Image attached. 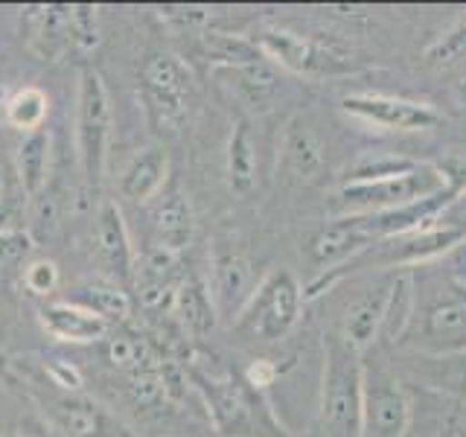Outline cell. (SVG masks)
I'll list each match as a JSON object with an SVG mask.
<instances>
[{
	"label": "cell",
	"mask_w": 466,
	"mask_h": 437,
	"mask_svg": "<svg viewBox=\"0 0 466 437\" xmlns=\"http://www.w3.org/2000/svg\"><path fill=\"white\" fill-rule=\"evenodd\" d=\"M463 228H466V222H463Z\"/></svg>",
	"instance_id": "836d02e7"
},
{
	"label": "cell",
	"mask_w": 466,
	"mask_h": 437,
	"mask_svg": "<svg viewBox=\"0 0 466 437\" xmlns=\"http://www.w3.org/2000/svg\"><path fill=\"white\" fill-rule=\"evenodd\" d=\"M318 417L329 437H361L364 356L341 339V332L324 335V373H320Z\"/></svg>",
	"instance_id": "3957f363"
},
{
	"label": "cell",
	"mask_w": 466,
	"mask_h": 437,
	"mask_svg": "<svg viewBox=\"0 0 466 437\" xmlns=\"http://www.w3.org/2000/svg\"><path fill=\"white\" fill-rule=\"evenodd\" d=\"M140 97L155 128H181L196 97L193 70L175 53H152L140 67Z\"/></svg>",
	"instance_id": "5b68a950"
},
{
	"label": "cell",
	"mask_w": 466,
	"mask_h": 437,
	"mask_svg": "<svg viewBox=\"0 0 466 437\" xmlns=\"http://www.w3.org/2000/svg\"><path fill=\"white\" fill-rule=\"evenodd\" d=\"M228 184L233 193L248 196L257 187L259 175V152H257V137L248 120H239L233 126L228 137Z\"/></svg>",
	"instance_id": "7402d4cb"
},
{
	"label": "cell",
	"mask_w": 466,
	"mask_h": 437,
	"mask_svg": "<svg viewBox=\"0 0 466 437\" xmlns=\"http://www.w3.org/2000/svg\"><path fill=\"white\" fill-rule=\"evenodd\" d=\"M9 320H12V306H9V300L4 295V289H0V335H6Z\"/></svg>",
	"instance_id": "f546056e"
},
{
	"label": "cell",
	"mask_w": 466,
	"mask_h": 437,
	"mask_svg": "<svg viewBox=\"0 0 466 437\" xmlns=\"http://www.w3.org/2000/svg\"><path fill=\"white\" fill-rule=\"evenodd\" d=\"M47 111H50V99L47 94L41 91L35 85H26L21 91H15L6 102V123L12 128L24 131H38L44 128V120H47Z\"/></svg>",
	"instance_id": "484cf974"
},
{
	"label": "cell",
	"mask_w": 466,
	"mask_h": 437,
	"mask_svg": "<svg viewBox=\"0 0 466 437\" xmlns=\"http://www.w3.org/2000/svg\"><path fill=\"white\" fill-rule=\"evenodd\" d=\"M26 50L38 62H56L73 47L70 6H38L24 15Z\"/></svg>",
	"instance_id": "ac0fdd59"
},
{
	"label": "cell",
	"mask_w": 466,
	"mask_h": 437,
	"mask_svg": "<svg viewBox=\"0 0 466 437\" xmlns=\"http://www.w3.org/2000/svg\"><path fill=\"white\" fill-rule=\"evenodd\" d=\"M0 437H21V434H9V432H0Z\"/></svg>",
	"instance_id": "d6a6232c"
},
{
	"label": "cell",
	"mask_w": 466,
	"mask_h": 437,
	"mask_svg": "<svg viewBox=\"0 0 466 437\" xmlns=\"http://www.w3.org/2000/svg\"><path fill=\"white\" fill-rule=\"evenodd\" d=\"M169 184V155L164 146H146L128 160L120 175V196L146 204Z\"/></svg>",
	"instance_id": "ffe728a7"
},
{
	"label": "cell",
	"mask_w": 466,
	"mask_h": 437,
	"mask_svg": "<svg viewBox=\"0 0 466 437\" xmlns=\"http://www.w3.org/2000/svg\"><path fill=\"white\" fill-rule=\"evenodd\" d=\"M254 44L271 65L303 79H332L356 70V65L347 62L344 56L312 38L289 33V29H259L254 36Z\"/></svg>",
	"instance_id": "ba28073f"
},
{
	"label": "cell",
	"mask_w": 466,
	"mask_h": 437,
	"mask_svg": "<svg viewBox=\"0 0 466 437\" xmlns=\"http://www.w3.org/2000/svg\"><path fill=\"white\" fill-rule=\"evenodd\" d=\"M344 114L356 117V120L385 128V131H429L443 123V114L437 111L431 102L405 99L393 94H350L341 102Z\"/></svg>",
	"instance_id": "30bf717a"
},
{
	"label": "cell",
	"mask_w": 466,
	"mask_h": 437,
	"mask_svg": "<svg viewBox=\"0 0 466 437\" xmlns=\"http://www.w3.org/2000/svg\"><path fill=\"white\" fill-rule=\"evenodd\" d=\"M50 175V131L38 128L24 135L18 146V178L26 198H38Z\"/></svg>",
	"instance_id": "cb8c5ba5"
},
{
	"label": "cell",
	"mask_w": 466,
	"mask_h": 437,
	"mask_svg": "<svg viewBox=\"0 0 466 437\" xmlns=\"http://www.w3.org/2000/svg\"><path fill=\"white\" fill-rule=\"evenodd\" d=\"M44 414L58 437H131L116 417L85 393H53L44 402Z\"/></svg>",
	"instance_id": "7c38bea8"
},
{
	"label": "cell",
	"mask_w": 466,
	"mask_h": 437,
	"mask_svg": "<svg viewBox=\"0 0 466 437\" xmlns=\"http://www.w3.org/2000/svg\"><path fill=\"white\" fill-rule=\"evenodd\" d=\"M458 94H461V99H463V102H466V79H463V82H461V87H458Z\"/></svg>",
	"instance_id": "1f68e13d"
},
{
	"label": "cell",
	"mask_w": 466,
	"mask_h": 437,
	"mask_svg": "<svg viewBox=\"0 0 466 437\" xmlns=\"http://www.w3.org/2000/svg\"><path fill=\"white\" fill-rule=\"evenodd\" d=\"M451 184L443 167L426 164V160H405L402 167L368 181H344L332 196V208L339 216H370L390 213L420 204L446 193Z\"/></svg>",
	"instance_id": "7a4b0ae2"
},
{
	"label": "cell",
	"mask_w": 466,
	"mask_h": 437,
	"mask_svg": "<svg viewBox=\"0 0 466 437\" xmlns=\"http://www.w3.org/2000/svg\"><path fill=\"white\" fill-rule=\"evenodd\" d=\"M58 280H62V277H58V266L53 259H33V262H26L21 271L24 289L33 298H44V300H50V295L58 289Z\"/></svg>",
	"instance_id": "83f0119b"
},
{
	"label": "cell",
	"mask_w": 466,
	"mask_h": 437,
	"mask_svg": "<svg viewBox=\"0 0 466 437\" xmlns=\"http://www.w3.org/2000/svg\"><path fill=\"white\" fill-rule=\"evenodd\" d=\"M4 196H6V178H4V167H0V204H4Z\"/></svg>",
	"instance_id": "4dcf8cb0"
},
{
	"label": "cell",
	"mask_w": 466,
	"mask_h": 437,
	"mask_svg": "<svg viewBox=\"0 0 466 437\" xmlns=\"http://www.w3.org/2000/svg\"><path fill=\"white\" fill-rule=\"evenodd\" d=\"M169 312L184 327V332H189L193 339H204V335L216 327V318H218L208 283L198 280V277H184L178 283V289H175V295H172Z\"/></svg>",
	"instance_id": "44dd1931"
},
{
	"label": "cell",
	"mask_w": 466,
	"mask_h": 437,
	"mask_svg": "<svg viewBox=\"0 0 466 437\" xmlns=\"http://www.w3.org/2000/svg\"><path fill=\"white\" fill-rule=\"evenodd\" d=\"M218 73L228 79V87L233 91L242 106L248 108H266L280 94V73L268 62L266 56L248 58V62L225 65Z\"/></svg>",
	"instance_id": "d6986e66"
},
{
	"label": "cell",
	"mask_w": 466,
	"mask_h": 437,
	"mask_svg": "<svg viewBox=\"0 0 466 437\" xmlns=\"http://www.w3.org/2000/svg\"><path fill=\"white\" fill-rule=\"evenodd\" d=\"M400 274L402 271H388L379 280H373L368 289H361L359 295L347 303L344 318H341V339L356 347L359 353H370L376 347V341L382 339L390 306H393V295H397L400 286Z\"/></svg>",
	"instance_id": "8fae6325"
},
{
	"label": "cell",
	"mask_w": 466,
	"mask_h": 437,
	"mask_svg": "<svg viewBox=\"0 0 466 437\" xmlns=\"http://www.w3.org/2000/svg\"><path fill=\"white\" fill-rule=\"evenodd\" d=\"M38 320L47 335L67 344H96L106 341L114 330L106 318H99L76 300H44L38 306Z\"/></svg>",
	"instance_id": "2e32d148"
},
{
	"label": "cell",
	"mask_w": 466,
	"mask_h": 437,
	"mask_svg": "<svg viewBox=\"0 0 466 437\" xmlns=\"http://www.w3.org/2000/svg\"><path fill=\"white\" fill-rule=\"evenodd\" d=\"M405 339H414L417 344L434 350L466 347V283L446 280L443 286H437V295H431L422 306L414 300L411 327H408Z\"/></svg>",
	"instance_id": "9c48e42d"
},
{
	"label": "cell",
	"mask_w": 466,
	"mask_h": 437,
	"mask_svg": "<svg viewBox=\"0 0 466 437\" xmlns=\"http://www.w3.org/2000/svg\"><path fill=\"white\" fill-rule=\"evenodd\" d=\"M70 33H73V47H76L79 53H91L99 44L96 9L70 6Z\"/></svg>",
	"instance_id": "f1b7e54d"
},
{
	"label": "cell",
	"mask_w": 466,
	"mask_h": 437,
	"mask_svg": "<svg viewBox=\"0 0 466 437\" xmlns=\"http://www.w3.org/2000/svg\"><path fill=\"white\" fill-rule=\"evenodd\" d=\"M262 277L254 274L251 259L239 251H213L210 257V274H208V291L213 298L216 315L225 320H237L245 303L251 300Z\"/></svg>",
	"instance_id": "4fadbf2b"
},
{
	"label": "cell",
	"mask_w": 466,
	"mask_h": 437,
	"mask_svg": "<svg viewBox=\"0 0 466 437\" xmlns=\"http://www.w3.org/2000/svg\"><path fill=\"white\" fill-rule=\"evenodd\" d=\"M94 230H96V254H99V262L108 271V280L128 289L131 283H135L137 257H135V248H131L126 218L114 201L99 204Z\"/></svg>",
	"instance_id": "9a60e30c"
},
{
	"label": "cell",
	"mask_w": 466,
	"mask_h": 437,
	"mask_svg": "<svg viewBox=\"0 0 466 437\" xmlns=\"http://www.w3.org/2000/svg\"><path fill=\"white\" fill-rule=\"evenodd\" d=\"M187 379L201 393L213 429L222 437H289L262 391L251 388L242 373L225 368L218 359L193 356Z\"/></svg>",
	"instance_id": "6da1fadb"
},
{
	"label": "cell",
	"mask_w": 466,
	"mask_h": 437,
	"mask_svg": "<svg viewBox=\"0 0 466 437\" xmlns=\"http://www.w3.org/2000/svg\"><path fill=\"white\" fill-rule=\"evenodd\" d=\"M280 160L291 178L312 184L327 169V143L309 120L295 117V120H289V126L283 131Z\"/></svg>",
	"instance_id": "e0dca14e"
},
{
	"label": "cell",
	"mask_w": 466,
	"mask_h": 437,
	"mask_svg": "<svg viewBox=\"0 0 466 437\" xmlns=\"http://www.w3.org/2000/svg\"><path fill=\"white\" fill-rule=\"evenodd\" d=\"M106 361L111 364L114 371H120L123 376L140 373L146 368H155L157 353L149 347V341L143 335L131 332V330H111L106 335Z\"/></svg>",
	"instance_id": "d4e9b609"
},
{
	"label": "cell",
	"mask_w": 466,
	"mask_h": 437,
	"mask_svg": "<svg viewBox=\"0 0 466 437\" xmlns=\"http://www.w3.org/2000/svg\"><path fill=\"white\" fill-rule=\"evenodd\" d=\"M303 306L306 295L298 277L286 269H274L262 277L251 300L245 303V310L230 327L242 341L277 344L298 327Z\"/></svg>",
	"instance_id": "277c9868"
},
{
	"label": "cell",
	"mask_w": 466,
	"mask_h": 437,
	"mask_svg": "<svg viewBox=\"0 0 466 437\" xmlns=\"http://www.w3.org/2000/svg\"><path fill=\"white\" fill-rule=\"evenodd\" d=\"M426 58L431 65H441V67L466 62V18L451 24L446 33L426 50Z\"/></svg>",
	"instance_id": "4316f807"
},
{
	"label": "cell",
	"mask_w": 466,
	"mask_h": 437,
	"mask_svg": "<svg viewBox=\"0 0 466 437\" xmlns=\"http://www.w3.org/2000/svg\"><path fill=\"white\" fill-rule=\"evenodd\" d=\"M411 397L402 379L382 359L364 356V422L361 437H408Z\"/></svg>",
	"instance_id": "52a82bcc"
},
{
	"label": "cell",
	"mask_w": 466,
	"mask_h": 437,
	"mask_svg": "<svg viewBox=\"0 0 466 437\" xmlns=\"http://www.w3.org/2000/svg\"><path fill=\"white\" fill-rule=\"evenodd\" d=\"M152 248L178 257L184 248H189L196 233V216L189 208V198L184 196V189L169 181L160 193L152 198Z\"/></svg>",
	"instance_id": "5bb4252c"
},
{
	"label": "cell",
	"mask_w": 466,
	"mask_h": 437,
	"mask_svg": "<svg viewBox=\"0 0 466 437\" xmlns=\"http://www.w3.org/2000/svg\"><path fill=\"white\" fill-rule=\"evenodd\" d=\"M73 300L87 306V310L96 312L99 318H106L111 327L126 324L131 318V310H135V300H131L128 289L108 280V277H96V280L82 283Z\"/></svg>",
	"instance_id": "603a6c76"
},
{
	"label": "cell",
	"mask_w": 466,
	"mask_h": 437,
	"mask_svg": "<svg viewBox=\"0 0 466 437\" xmlns=\"http://www.w3.org/2000/svg\"><path fill=\"white\" fill-rule=\"evenodd\" d=\"M108 140H111L108 87L94 67H85L79 73V94H76V152H79L82 175L94 193L102 187V178H106Z\"/></svg>",
	"instance_id": "8992f818"
}]
</instances>
